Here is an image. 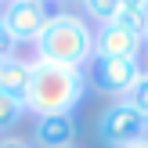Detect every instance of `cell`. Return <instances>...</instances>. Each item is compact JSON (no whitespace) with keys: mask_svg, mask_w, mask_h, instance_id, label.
I'll return each instance as SVG.
<instances>
[{"mask_svg":"<svg viewBox=\"0 0 148 148\" xmlns=\"http://www.w3.org/2000/svg\"><path fill=\"white\" fill-rule=\"evenodd\" d=\"M127 101H130V105H134L137 112H141L145 119H148V76H145V72H141V79H137V83L130 87V94H127Z\"/></svg>","mask_w":148,"mask_h":148,"instance_id":"12","label":"cell"},{"mask_svg":"<svg viewBox=\"0 0 148 148\" xmlns=\"http://www.w3.org/2000/svg\"><path fill=\"white\" fill-rule=\"evenodd\" d=\"M130 148H148V137H145V141H137V145H130Z\"/></svg>","mask_w":148,"mask_h":148,"instance_id":"16","label":"cell"},{"mask_svg":"<svg viewBox=\"0 0 148 148\" xmlns=\"http://www.w3.org/2000/svg\"><path fill=\"white\" fill-rule=\"evenodd\" d=\"M0 148H33V145L22 141V137H4V141H0Z\"/></svg>","mask_w":148,"mask_h":148,"instance_id":"13","label":"cell"},{"mask_svg":"<svg viewBox=\"0 0 148 148\" xmlns=\"http://www.w3.org/2000/svg\"><path fill=\"white\" fill-rule=\"evenodd\" d=\"M43 4H47V0H43Z\"/></svg>","mask_w":148,"mask_h":148,"instance_id":"20","label":"cell"},{"mask_svg":"<svg viewBox=\"0 0 148 148\" xmlns=\"http://www.w3.org/2000/svg\"><path fill=\"white\" fill-rule=\"evenodd\" d=\"M87 69H69L33 58L29 62V83H25V112L36 116H54V112H72L87 94Z\"/></svg>","mask_w":148,"mask_h":148,"instance_id":"1","label":"cell"},{"mask_svg":"<svg viewBox=\"0 0 148 148\" xmlns=\"http://www.w3.org/2000/svg\"><path fill=\"white\" fill-rule=\"evenodd\" d=\"M33 47H36V58H43V62L87 69L94 62V29L76 11H54Z\"/></svg>","mask_w":148,"mask_h":148,"instance_id":"2","label":"cell"},{"mask_svg":"<svg viewBox=\"0 0 148 148\" xmlns=\"http://www.w3.org/2000/svg\"><path fill=\"white\" fill-rule=\"evenodd\" d=\"M33 141L40 148H72V141H76V119H72V112L36 116Z\"/></svg>","mask_w":148,"mask_h":148,"instance_id":"7","label":"cell"},{"mask_svg":"<svg viewBox=\"0 0 148 148\" xmlns=\"http://www.w3.org/2000/svg\"><path fill=\"white\" fill-rule=\"evenodd\" d=\"M137 79H141L137 58H98L94 54L90 69H87V83L98 87L101 94H112V98H127Z\"/></svg>","mask_w":148,"mask_h":148,"instance_id":"4","label":"cell"},{"mask_svg":"<svg viewBox=\"0 0 148 148\" xmlns=\"http://www.w3.org/2000/svg\"><path fill=\"white\" fill-rule=\"evenodd\" d=\"M145 40H148V29H145Z\"/></svg>","mask_w":148,"mask_h":148,"instance_id":"19","label":"cell"},{"mask_svg":"<svg viewBox=\"0 0 148 148\" xmlns=\"http://www.w3.org/2000/svg\"><path fill=\"white\" fill-rule=\"evenodd\" d=\"M83 4V14L90 22H98V25H108V22H116V14H119V0H79Z\"/></svg>","mask_w":148,"mask_h":148,"instance_id":"10","label":"cell"},{"mask_svg":"<svg viewBox=\"0 0 148 148\" xmlns=\"http://www.w3.org/2000/svg\"><path fill=\"white\" fill-rule=\"evenodd\" d=\"M22 116H25V98L0 90V130H11Z\"/></svg>","mask_w":148,"mask_h":148,"instance_id":"9","label":"cell"},{"mask_svg":"<svg viewBox=\"0 0 148 148\" xmlns=\"http://www.w3.org/2000/svg\"><path fill=\"white\" fill-rule=\"evenodd\" d=\"M141 47H145V36L119 25V22H108V25L94 29V54L98 58H137Z\"/></svg>","mask_w":148,"mask_h":148,"instance_id":"6","label":"cell"},{"mask_svg":"<svg viewBox=\"0 0 148 148\" xmlns=\"http://www.w3.org/2000/svg\"><path fill=\"white\" fill-rule=\"evenodd\" d=\"M98 137L108 148H130V145H137V141L148 137V119L130 105L127 98H119V101H112V105L101 112Z\"/></svg>","mask_w":148,"mask_h":148,"instance_id":"3","label":"cell"},{"mask_svg":"<svg viewBox=\"0 0 148 148\" xmlns=\"http://www.w3.org/2000/svg\"><path fill=\"white\" fill-rule=\"evenodd\" d=\"M4 4H7V0H0V7H4Z\"/></svg>","mask_w":148,"mask_h":148,"instance_id":"18","label":"cell"},{"mask_svg":"<svg viewBox=\"0 0 148 148\" xmlns=\"http://www.w3.org/2000/svg\"><path fill=\"white\" fill-rule=\"evenodd\" d=\"M0 90H4V62H0Z\"/></svg>","mask_w":148,"mask_h":148,"instance_id":"17","label":"cell"},{"mask_svg":"<svg viewBox=\"0 0 148 148\" xmlns=\"http://www.w3.org/2000/svg\"><path fill=\"white\" fill-rule=\"evenodd\" d=\"M25 83H29V62L7 58V62H4V90L22 98V94H25Z\"/></svg>","mask_w":148,"mask_h":148,"instance_id":"8","label":"cell"},{"mask_svg":"<svg viewBox=\"0 0 148 148\" xmlns=\"http://www.w3.org/2000/svg\"><path fill=\"white\" fill-rule=\"evenodd\" d=\"M0 22L14 36V43H36L43 25L51 22V11L43 0H7L0 7Z\"/></svg>","mask_w":148,"mask_h":148,"instance_id":"5","label":"cell"},{"mask_svg":"<svg viewBox=\"0 0 148 148\" xmlns=\"http://www.w3.org/2000/svg\"><path fill=\"white\" fill-rule=\"evenodd\" d=\"M119 4L123 7H145V11H148V0H119Z\"/></svg>","mask_w":148,"mask_h":148,"instance_id":"15","label":"cell"},{"mask_svg":"<svg viewBox=\"0 0 148 148\" xmlns=\"http://www.w3.org/2000/svg\"><path fill=\"white\" fill-rule=\"evenodd\" d=\"M137 62H141V72L148 76V40H145V47H141V54H137Z\"/></svg>","mask_w":148,"mask_h":148,"instance_id":"14","label":"cell"},{"mask_svg":"<svg viewBox=\"0 0 148 148\" xmlns=\"http://www.w3.org/2000/svg\"><path fill=\"white\" fill-rule=\"evenodd\" d=\"M116 22L145 36V29H148V11H145V7H119V14H116Z\"/></svg>","mask_w":148,"mask_h":148,"instance_id":"11","label":"cell"}]
</instances>
